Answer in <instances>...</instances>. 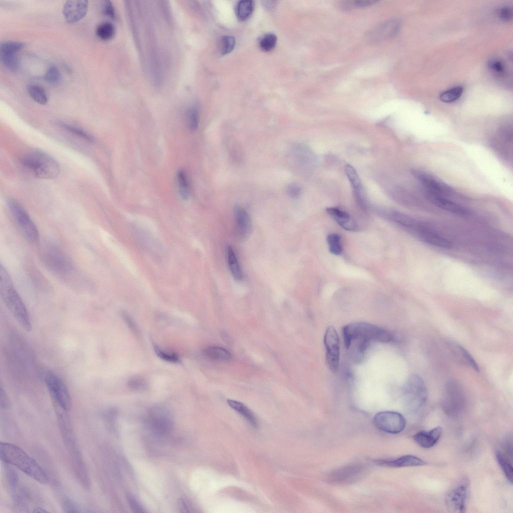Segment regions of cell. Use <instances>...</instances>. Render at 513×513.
Wrapping results in <instances>:
<instances>
[{
	"label": "cell",
	"mask_w": 513,
	"mask_h": 513,
	"mask_svg": "<svg viewBox=\"0 0 513 513\" xmlns=\"http://www.w3.org/2000/svg\"><path fill=\"white\" fill-rule=\"evenodd\" d=\"M147 422L151 430L159 436L168 433L173 425L169 411L165 407L159 405L153 406L149 409Z\"/></svg>",
	"instance_id": "10"
},
{
	"label": "cell",
	"mask_w": 513,
	"mask_h": 513,
	"mask_svg": "<svg viewBox=\"0 0 513 513\" xmlns=\"http://www.w3.org/2000/svg\"><path fill=\"white\" fill-rule=\"evenodd\" d=\"M177 181L180 196L183 199H187L189 195V184L184 170L180 169L178 171Z\"/></svg>",
	"instance_id": "33"
},
{
	"label": "cell",
	"mask_w": 513,
	"mask_h": 513,
	"mask_svg": "<svg viewBox=\"0 0 513 513\" xmlns=\"http://www.w3.org/2000/svg\"><path fill=\"white\" fill-rule=\"evenodd\" d=\"M375 462L379 465L395 468L420 466L426 464L424 460L413 455H405L391 460L378 459Z\"/></svg>",
	"instance_id": "21"
},
{
	"label": "cell",
	"mask_w": 513,
	"mask_h": 513,
	"mask_svg": "<svg viewBox=\"0 0 513 513\" xmlns=\"http://www.w3.org/2000/svg\"><path fill=\"white\" fill-rule=\"evenodd\" d=\"M377 2L375 0H354L344 2L341 5L343 8L345 9L354 8H364L374 5Z\"/></svg>",
	"instance_id": "45"
},
{
	"label": "cell",
	"mask_w": 513,
	"mask_h": 513,
	"mask_svg": "<svg viewBox=\"0 0 513 513\" xmlns=\"http://www.w3.org/2000/svg\"><path fill=\"white\" fill-rule=\"evenodd\" d=\"M411 172L415 179L426 190L444 196L454 192V190L450 186L427 172L413 169Z\"/></svg>",
	"instance_id": "14"
},
{
	"label": "cell",
	"mask_w": 513,
	"mask_h": 513,
	"mask_svg": "<svg viewBox=\"0 0 513 513\" xmlns=\"http://www.w3.org/2000/svg\"><path fill=\"white\" fill-rule=\"evenodd\" d=\"M58 125L70 133L88 141H94V138L91 135L79 127L63 122H58Z\"/></svg>",
	"instance_id": "34"
},
{
	"label": "cell",
	"mask_w": 513,
	"mask_h": 513,
	"mask_svg": "<svg viewBox=\"0 0 513 513\" xmlns=\"http://www.w3.org/2000/svg\"><path fill=\"white\" fill-rule=\"evenodd\" d=\"M373 421L377 428L391 434L400 433L406 424V419L401 414L392 411L378 412L374 416Z\"/></svg>",
	"instance_id": "11"
},
{
	"label": "cell",
	"mask_w": 513,
	"mask_h": 513,
	"mask_svg": "<svg viewBox=\"0 0 513 513\" xmlns=\"http://www.w3.org/2000/svg\"><path fill=\"white\" fill-rule=\"evenodd\" d=\"M254 9V3L250 0H243L239 2L236 7V15L241 21L247 20L252 14Z\"/></svg>",
	"instance_id": "32"
},
{
	"label": "cell",
	"mask_w": 513,
	"mask_h": 513,
	"mask_svg": "<svg viewBox=\"0 0 513 513\" xmlns=\"http://www.w3.org/2000/svg\"><path fill=\"white\" fill-rule=\"evenodd\" d=\"M452 489L445 497V504L450 512H464L466 509L468 482L464 480Z\"/></svg>",
	"instance_id": "16"
},
{
	"label": "cell",
	"mask_w": 513,
	"mask_h": 513,
	"mask_svg": "<svg viewBox=\"0 0 513 513\" xmlns=\"http://www.w3.org/2000/svg\"><path fill=\"white\" fill-rule=\"evenodd\" d=\"M399 225L427 244L442 248L451 247V242L446 237L408 215L402 217Z\"/></svg>",
	"instance_id": "6"
},
{
	"label": "cell",
	"mask_w": 513,
	"mask_h": 513,
	"mask_svg": "<svg viewBox=\"0 0 513 513\" xmlns=\"http://www.w3.org/2000/svg\"><path fill=\"white\" fill-rule=\"evenodd\" d=\"M443 432L441 427L437 426L429 431H420L413 436L414 441L424 448L433 447L440 439Z\"/></svg>",
	"instance_id": "22"
},
{
	"label": "cell",
	"mask_w": 513,
	"mask_h": 513,
	"mask_svg": "<svg viewBox=\"0 0 513 513\" xmlns=\"http://www.w3.org/2000/svg\"><path fill=\"white\" fill-rule=\"evenodd\" d=\"M234 218L235 231L238 237L243 239L250 232L251 222L250 216L245 209L236 205L234 208Z\"/></svg>",
	"instance_id": "19"
},
{
	"label": "cell",
	"mask_w": 513,
	"mask_h": 513,
	"mask_svg": "<svg viewBox=\"0 0 513 513\" xmlns=\"http://www.w3.org/2000/svg\"><path fill=\"white\" fill-rule=\"evenodd\" d=\"M33 512H34L44 513V512H48L49 511L48 510H47L46 509L42 508V507H36V508H35L34 509Z\"/></svg>",
	"instance_id": "56"
},
{
	"label": "cell",
	"mask_w": 513,
	"mask_h": 513,
	"mask_svg": "<svg viewBox=\"0 0 513 513\" xmlns=\"http://www.w3.org/2000/svg\"><path fill=\"white\" fill-rule=\"evenodd\" d=\"M103 12L106 16L110 18H114V10L111 2L108 1L105 2L103 7Z\"/></svg>",
	"instance_id": "54"
},
{
	"label": "cell",
	"mask_w": 513,
	"mask_h": 513,
	"mask_svg": "<svg viewBox=\"0 0 513 513\" xmlns=\"http://www.w3.org/2000/svg\"><path fill=\"white\" fill-rule=\"evenodd\" d=\"M404 395L412 410H419L424 405L428 391L425 383L419 375L413 374L409 377L404 386Z\"/></svg>",
	"instance_id": "7"
},
{
	"label": "cell",
	"mask_w": 513,
	"mask_h": 513,
	"mask_svg": "<svg viewBox=\"0 0 513 513\" xmlns=\"http://www.w3.org/2000/svg\"><path fill=\"white\" fill-rule=\"evenodd\" d=\"M45 382L53 405L69 411L72 406V399L63 381L56 374L50 371L45 375Z\"/></svg>",
	"instance_id": "8"
},
{
	"label": "cell",
	"mask_w": 513,
	"mask_h": 513,
	"mask_svg": "<svg viewBox=\"0 0 513 513\" xmlns=\"http://www.w3.org/2000/svg\"><path fill=\"white\" fill-rule=\"evenodd\" d=\"M399 29V23L395 20H387L376 27L370 34L371 41L378 42L395 36Z\"/></svg>",
	"instance_id": "20"
},
{
	"label": "cell",
	"mask_w": 513,
	"mask_h": 513,
	"mask_svg": "<svg viewBox=\"0 0 513 513\" xmlns=\"http://www.w3.org/2000/svg\"><path fill=\"white\" fill-rule=\"evenodd\" d=\"M128 388L133 391L142 392L147 390L148 385L146 380L140 376H133L127 381Z\"/></svg>",
	"instance_id": "39"
},
{
	"label": "cell",
	"mask_w": 513,
	"mask_h": 513,
	"mask_svg": "<svg viewBox=\"0 0 513 513\" xmlns=\"http://www.w3.org/2000/svg\"><path fill=\"white\" fill-rule=\"evenodd\" d=\"M46 248L44 259L48 268L60 276L68 274L72 270L71 264L63 252L54 245Z\"/></svg>",
	"instance_id": "13"
},
{
	"label": "cell",
	"mask_w": 513,
	"mask_h": 513,
	"mask_svg": "<svg viewBox=\"0 0 513 513\" xmlns=\"http://www.w3.org/2000/svg\"><path fill=\"white\" fill-rule=\"evenodd\" d=\"M489 68L494 73L501 75L504 72V66L501 62L498 60H492L488 63Z\"/></svg>",
	"instance_id": "50"
},
{
	"label": "cell",
	"mask_w": 513,
	"mask_h": 513,
	"mask_svg": "<svg viewBox=\"0 0 513 513\" xmlns=\"http://www.w3.org/2000/svg\"><path fill=\"white\" fill-rule=\"evenodd\" d=\"M1 62L11 72H17L20 67V60L16 53H1Z\"/></svg>",
	"instance_id": "30"
},
{
	"label": "cell",
	"mask_w": 513,
	"mask_h": 513,
	"mask_svg": "<svg viewBox=\"0 0 513 513\" xmlns=\"http://www.w3.org/2000/svg\"><path fill=\"white\" fill-rule=\"evenodd\" d=\"M324 343L328 367L331 371L336 372L339 365L340 341L334 327L330 326L327 328L324 337Z\"/></svg>",
	"instance_id": "12"
},
{
	"label": "cell",
	"mask_w": 513,
	"mask_h": 513,
	"mask_svg": "<svg viewBox=\"0 0 513 513\" xmlns=\"http://www.w3.org/2000/svg\"><path fill=\"white\" fill-rule=\"evenodd\" d=\"M178 504L179 508L181 510V512H188V506H187L186 502H185V501L183 500L182 499H180L178 501Z\"/></svg>",
	"instance_id": "55"
},
{
	"label": "cell",
	"mask_w": 513,
	"mask_h": 513,
	"mask_svg": "<svg viewBox=\"0 0 513 513\" xmlns=\"http://www.w3.org/2000/svg\"><path fill=\"white\" fill-rule=\"evenodd\" d=\"M226 255L229 270L232 276L236 281H241L243 279V273L236 253L232 246H227Z\"/></svg>",
	"instance_id": "26"
},
{
	"label": "cell",
	"mask_w": 513,
	"mask_h": 513,
	"mask_svg": "<svg viewBox=\"0 0 513 513\" xmlns=\"http://www.w3.org/2000/svg\"><path fill=\"white\" fill-rule=\"evenodd\" d=\"M8 208L19 227L29 241L35 242L39 240V232L35 224L24 207L17 201L9 199Z\"/></svg>",
	"instance_id": "9"
},
{
	"label": "cell",
	"mask_w": 513,
	"mask_h": 513,
	"mask_svg": "<svg viewBox=\"0 0 513 513\" xmlns=\"http://www.w3.org/2000/svg\"><path fill=\"white\" fill-rule=\"evenodd\" d=\"M360 468L358 466L346 467L338 470L331 477L334 481H346L351 479L360 472Z\"/></svg>",
	"instance_id": "29"
},
{
	"label": "cell",
	"mask_w": 513,
	"mask_h": 513,
	"mask_svg": "<svg viewBox=\"0 0 513 513\" xmlns=\"http://www.w3.org/2000/svg\"><path fill=\"white\" fill-rule=\"evenodd\" d=\"M345 172L353 189L355 199L361 207L366 205V201L361 180L355 169L351 165L345 166Z\"/></svg>",
	"instance_id": "23"
},
{
	"label": "cell",
	"mask_w": 513,
	"mask_h": 513,
	"mask_svg": "<svg viewBox=\"0 0 513 513\" xmlns=\"http://www.w3.org/2000/svg\"><path fill=\"white\" fill-rule=\"evenodd\" d=\"M496 458L506 477L512 483L513 468L509 458L499 451L496 452Z\"/></svg>",
	"instance_id": "31"
},
{
	"label": "cell",
	"mask_w": 513,
	"mask_h": 513,
	"mask_svg": "<svg viewBox=\"0 0 513 513\" xmlns=\"http://www.w3.org/2000/svg\"><path fill=\"white\" fill-rule=\"evenodd\" d=\"M450 350L455 359L458 363L478 372L479 367L468 352L460 345L451 343L449 344Z\"/></svg>",
	"instance_id": "25"
},
{
	"label": "cell",
	"mask_w": 513,
	"mask_h": 513,
	"mask_svg": "<svg viewBox=\"0 0 513 513\" xmlns=\"http://www.w3.org/2000/svg\"><path fill=\"white\" fill-rule=\"evenodd\" d=\"M0 394L1 408L3 409H9L11 406L10 401L2 386L1 387Z\"/></svg>",
	"instance_id": "52"
},
{
	"label": "cell",
	"mask_w": 513,
	"mask_h": 513,
	"mask_svg": "<svg viewBox=\"0 0 513 513\" xmlns=\"http://www.w3.org/2000/svg\"><path fill=\"white\" fill-rule=\"evenodd\" d=\"M463 91L462 86L454 87L442 92L439 96L440 100L445 103H450L457 100Z\"/></svg>",
	"instance_id": "38"
},
{
	"label": "cell",
	"mask_w": 513,
	"mask_h": 513,
	"mask_svg": "<svg viewBox=\"0 0 513 513\" xmlns=\"http://www.w3.org/2000/svg\"><path fill=\"white\" fill-rule=\"evenodd\" d=\"M330 252L336 255H340L343 251V246L340 235L337 233H330L327 237Z\"/></svg>",
	"instance_id": "36"
},
{
	"label": "cell",
	"mask_w": 513,
	"mask_h": 513,
	"mask_svg": "<svg viewBox=\"0 0 513 513\" xmlns=\"http://www.w3.org/2000/svg\"><path fill=\"white\" fill-rule=\"evenodd\" d=\"M126 499L128 504L133 512L136 513L145 512V510L143 506L138 500L131 494H128L126 495Z\"/></svg>",
	"instance_id": "47"
},
{
	"label": "cell",
	"mask_w": 513,
	"mask_h": 513,
	"mask_svg": "<svg viewBox=\"0 0 513 513\" xmlns=\"http://www.w3.org/2000/svg\"><path fill=\"white\" fill-rule=\"evenodd\" d=\"M344 344L346 349L350 348L354 341L357 351L363 353L371 341L387 343L394 339V336L387 330L375 325L365 322L349 324L343 328Z\"/></svg>",
	"instance_id": "1"
},
{
	"label": "cell",
	"mask_w": 513,
	"mask_h": 513,
	"mask_svg": "<svg viewBox=\"0 0 513 513\" xmlns=\"http://www.w3.org/2000/svg\"><path fill=\"white\" fill-rule=\"evenodd\" d=\"M443 402L444 408L450 412L457 411L461 408L464 396L460 386L455 381H448L444 385Z\"/></svg>",
	"instance_id": "15"
},
{
	"label": "cell",
	"mask_w": 513,
	"mask_h": 513,
	"mask_svg": "<svg viewBox=\"0 0 513 513\" xmlns=\"http://www.w3.org/2000/svg\"><path fill=\"white\" fill-rule=\"evenodd\" d=\"M287 191L291 197L297 198L301 194L302 188L298 184L292 183L288 185Z\"/></svg>",
	"instance_id": "51"
},
{
	"label": "cell",
	"mask_w": 513,
	"mask_h": 513,
	"mask_svg": "<svg viewBox=\"0 0 513 513\" xmlns=\"http://www.w3.org/2000/svg\"><path fill=\"white\" fill-rule=\"evenodd\" d=\"M24 46V44L20 42H4L0 44V53H17Z\"/></svg>",
	"instance_id": "43"
},
{
	"label": "cell",
	"mask_w": 513,
	"mask_h": 513,
	"mask_svg": "<svg viewBox=\"0 0 513 513\" xmlns=\"http://www.w3.org/2000/svg\"><path fill=\"white\" fill-rule=\"evenodd\" d=\"M277 41V36L272 33L266 34L260 41V47L265 52H270L275 47Z\"/></svg>",
	"instance_id": "40"
},
{
	"label": "cell",
	"mask_w": 513,
	"mask_h": 513,
	"mask_svg": "<svg viewBox=\"0 0 513 513\" xmlns=\"http://www.w3.org/2000/svg\"><path fill=\"white\" fill-rule=\"evenodd\" d=\"M204 354L208 358L216 361L227 362L232 359L231 353L226 349L218 346H210L203 350Z\"/></svg>",
	"instance_id": "27"
},
{
	"label": "cell",
	"mask_w": 513,
	"mask_h": 513,
	"mask_svg": "<svg viewBox=\"0 0 513 513\" xmlns=\"http://www.w3.org/2000/svg\"><path fill=\"white\" fill-rule=\"evenodd\" d=\"M153 348L156 355L161 359L173 363H178L180 362V359L177 354L166 352L156 345H154Z\"/></svg>",
	"instance_id": "42"
},
{
	"label": "cell",
	"mask_w": 513,
	"mask_h": 513,
	"mask_svg": "<svg viewBox=\"0 0 513 513\" xmlns=\"http://www.w3.org/2000/svg\"><path fill=\"white\" fill-rule=\"evenodd\" d=\"M63 506L65 512H80L85 511V510H83L84 508H82V506L77 505L68 499L64 500Z\"/></svg>",
	"instance_id": "49"
},
{
	"label": "cell",
	"mask_w": 513,
	"mask_h": 513,
	"mask_svg": "<svg viewBox=\"0 0 513 513\" xmlns=\"http://www.w3.org/2000/svg\"><path fill=\"white\" fill-rule=\"evenodd\" d=\"M423 195L425 199L434 205L458 215H467L470 213L466 207L454 202L444 196L424 189Z\"/></svg>",
	"instance_id": "17"
},
{
	"label": "cell",
	"mask_w": 513,
	"mask_h": 513,
	"mask_svg": "<svg viewBox=\"0 0 513 513\" xmlns=\"http://www.w3.org/2000/svg\"><path fill=\"white\" fill-rule=\"evenodd\" d=\"M235 40L233 37L229 35L223 36L220 41V52L222 55L230 53L234 49Z\"/></svg>",
	"instance_id": "44"
},
{
	"label": "cell",
	"mask_w": 513,
	"mask_h": 513,
	"mask_svg": "<svg viewBox=\"0 0 513 513\" xmlns=\"http://www.w3.org/2000/svg\"><path fill=\"white\" fill-rule=\"evenodd\" d=\"M0 294L6 307L18 323L26 331H31L32 322L27 310L9 274L2 264L0 266Z\"/></svg>",
	"instance_id": "4"
},
{
	"label": "cell",
	"mask_w": 513,
	"mask_h": 513,
	"mask_svg": "<svg viewBox=\"0 0 513 513\" xmlns=\"http://www.w3.org/2000/svg\"><path fill=\"white\" fill-rule=\"evenodd\" d=\"M228 405L233 409L241 414L253 426H258V421L253 412L245 405L239 401L227 399Z\"/></svg>",
	"instance_id": "28"
},
{
	"label": "cell",
	"mask_w": 513,
	"mask_h": 513,
	"mask_svg": "<svg viewBox=\"0 0 513 513\" xmlns=\"http://www.w3.org/2000/svg\"><path fill=\"white\" fill-rule=\"evenodd\" d=\"M45 80L51 84L57 83L60 79V73L55 66L50 67L44 76Z\"/></svg>",
	"instance_id": "46"
},
{
	"label": "cell",
	"mask_w": 513,
	"mask_h": 513,
	"mask_svg": "<svg viewBox=\"0 0 513 513\" xmlns=\"http://www.w3.org/2000/svg\"><path fill=\"white\" fill-rule=\"evenodd\" d=\"M114 33L115 29L113 25L109 22L101 23L96 30L97 36L103 40L111 39L114 36Z\"/></svg>",
	"instance_id": "37"
},
{
	"label": "cell",
	"mask_w": 513,
	"mask_h": 513,
	"mask_svg": "<svg viewBox=\"0 0 513 513\" xmlns=\"http://www.w3.org/2000/svg\"><path fill=\"white\" fill-rule=\"evenodd\" d=\"M326 211L344 229L351 231L358 230L357 223L346 211L333 207L327 208Z\"/></svg>",
	"instance_id": "24"
},
{
	"label": "cell",
	"mask_w": 513,
	"mask_h": 513,
	"mask_svg": "<svg viewBox=\"0 0 513 513\" xmlns=\"http://www.w3.org/2000/svg\"><path fill=\"white\" fill-rule=\"evenodd\" d=\"M56 411L59 428L76 476L84 487L88 488L90 485L89 476L67 411L63 409Z\"/></svg>",
	"instance_id": "2"
},
{
	"label": "cell",
	"mask_w": 513,
	"mask_h": 513,
	"mask_svg": "<svg viewBox=\"0 0 513 513\" xmlns=\"http://www.w3.org/2000/svg\"><path fill=\"white\" fill-rule=\"evenodd\" d=\"M88 2L85 0H70L65 3L63 14L69 24L76 23L83 18L87 14Z\"/></svg>",
	"instance_id": "18"
},
{
	"label": "cell",
	"mask_w": 513,
	"mask_h": 513,
	"mask_svg": "<svg viewBox=\"0 0 513 513\" xmlns=\"http://www.w3.org/2000/svg\"><path fill=\"white\" fill-rule=\"evenodd\" d=\"M121 316L130 330L134 334L138 335L139 334V330L137 326L131 316L125 311L122 312Z\"/></svg>",
	"instance_id": "48"
},
{
	"label": "cell",
	"mask_w": 513,
	"mask_h": 513,
	"mask_svg": "<svg viewBox=\"0 0 513 513\" xmlns=\"http://www.w3.org/2000/svg\"><path fill=\"white\" fill-rule=\"evenodd\" d=\"M28 93L31 98L37 103L45 105L48 101L45 91L41 87L36 85H30L28 87Z\"/></svg>",
	"instance_id": "35"
},
{
	"label": "cell",
	"mask_w": 513,
	"mask_h": 513,
	"mask_svg": "<svg viewBox=\"0 0 513 513\" xmlns=\"http://www.w3.org/2000/svg\"><path fill=\"white\" fill-rule=\"evenodd\" d=\"M20 162L39 178L53 179L60 172V165L57 160L41 150H32L26 153L21 157Z\"/></svg>",
	"instance_id": "5"
},
{
	"label": "cell",
	"mask_w": 513,
	"mask_h": 513,
	"mask_svg": "<svg viewBox=\"0 0 513 513\" xmlns=\"http://www.w3.org/2000/svg\"><path fill=\"white\" fill-rule=\"evenodd\" d=\"M188 127L191 131H195L198 126L199 112L196 106L190 107L187 114Z\"/></svg>",
	"instance_id": "41"
},
{
	"label": "cell",
	"mask_w": 513,
	"mask_h": 513,
	"mask_svg": "<svg viewBox=\"0 0 513 513\" xmlns=\"http://www.w3.org/2000/svg\"><path fill=\"white\" fill-rule=\"evenodd\" d=\"M498 15L503 21H509L512 18V11L508 7H502L499 9Z\"/></svg>",
	"instance_id": "53"
},
{
	"label": "cell",
	"mask_w": 513,
	"mask_h": 513,
	"mask_svg": "<svg viewBox=\"0 0 513 513\" xmlns=\"http://www.w3.org/2000/svg\"><path fill=\"white\" fill-rule=\"evenodd\" d=\"M0 457L3 462L16 467L39 482H48L49 477L45 471L33 458L16 445L1 442Z\"/></svg>",
	"instance_id": "3"
}]
</instances>
